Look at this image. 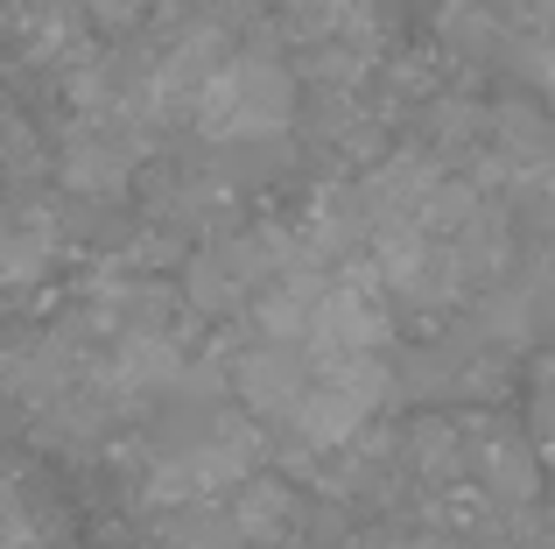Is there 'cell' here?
I'll return each mask as SVG.
<instances>
[{
  "mask_svg": "<svg viewBox=\"0 0 555 549\" xmlns=\"http://www.w3.org/2000/svg\"><path fill=\"white\" fill-rule=\"evenodd\" d=\"M197 135L218 149H246V141H282V127L296 120V71L274 50H232L225 71L204 85L197 99Z\"/></svg>",
  "mask_w": 555,
  "mask_h": 549,
  "instance_id": "cell-1",
  "label": "cell"
},
{
  "mask_svg": "<svg viewBox=\"0 0 555 549\" xmlns=\"http://www.w3.org/2000/svg\"><path fill=\"white\" fill-rule=\"evenodd\" d=\"M472 465H478V480H486L492 500H506V508H528V500H534V458H528V444L500 437V430H478V437H472Z\"/></svg>",
  "mask_w": 555,
  "mask_h": 549,
  "instance_id": "cell-2",
  "label": "cell"
},
{
  "mask_svg": "<svg viewBox=\"0 0 555 549\" xmlns=\"http://www.w3.org/2000/svg\"><path fill=\"white\" fill-rule=\"evenodd\" d=\"M520 71H528V78H534V85H542V92L555 99V36L528 42V50H520Z\"/></svg>",
  "mask_w": 555,
  "mask_h": 549,
  "instance_id": "cell-4",
  "label": "cell"
},
{
  "mask_svg": "<svg viewBox=\"0 0 555 549\" xmlns=\"http://www.w3.org/2000/svg\"><path fill=\"white\" fill-rule=\"evenodd\" d=\"M56 261V219L36 205H14V226H8V282L28 289L42 268Z\"/></svg>",
  "mask_w": 555,
  "mask_h": 549,
  "instance_id": "cell-3",
  "label": "cell"
},
{
  "mask_svg": "<svg viewBox=\"0 0 555 549\" xmlns=\"http://www.w3.org/2000/svg\"><path fill=\"white\" fill-rule=\"evenodd\" d=\"M534 409H542V423L555 430V359H548L542 373H534Z\"/></svg>",
  "mask_w": 555,
  "mask_h": 549,
  "instance_id": "cell-5",
  "label": "cell"
}]
</instances>
